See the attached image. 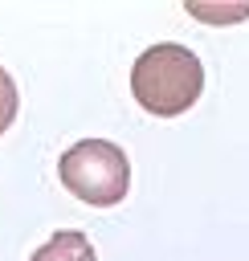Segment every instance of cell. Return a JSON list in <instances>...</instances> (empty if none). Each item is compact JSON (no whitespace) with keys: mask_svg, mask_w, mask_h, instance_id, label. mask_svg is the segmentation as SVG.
Segmentation results:
<instances>
[{"mask_svg":"<svg viewBox=\"0 0 249 261\" xmlns=\"http://www.w3.org/2000/svg\"><path fill=\"white\" fill-rule=\"evenodd\" d=\"M200 90H204V65L180 41H159L143 49L131 65V94L155 118H176L192 110Z\"/></svg>","mask_w":249,"mask_h":261,"instance_id":"1","label":"cell"},{"mask_svg":"<svg viewBox=\"0 0 249 261\" xmlns=\"http://www.w3.org/2000/svg\"><path fill=\"white\" fill-rule=\"evenodd\" d=\"M57 175L78 200H86L94 208H110L131 188V159L110 139H82L61 155Z\"/></svg>","mask_w":249,"mask_h":261,"instance_id":"2","label":"cell"},{"mask_svg":"<svg viewBox=\"0 0 249 261\" xmlns=\"http://www.w3.org/2000/svg\"><path fill=\"white\" fill-rule=\"evenodd\" d=\"M184 12L204 20V24H237L249 16V0L241 4H204V0H184Z\"/></svg>","mask_w":249,"mask_h":261,"instance_id":"4","label":"cell"},{"mask_svg":"<svg viewBox=\"0 0 249 261\" xmlns=\"http://www.w3.org/2000/svg\"><path fill=\"white\" fill-rule=\"evenodd\" d=\"M29 261H94V245H90L86 232L61 228V232H53Z\"/></svg>","mask_w":249,"mask_h":261,"instance_id":"3","label":"cell"},{"mask_svg":"<svg viewBox=\"0 0 249 261\" xmlns=\"http://www.w3.org/2000/svg\"><path fill=\"white\" fill-rule=\"evenodd\" d=\"M16 106H20V94H16V82H12V73L0 65V135L12 126V118H16Z\"/></svg>","mask_w":249,"mask_h":261,"instance_id":"5","label":"cell"}]
</instances>
